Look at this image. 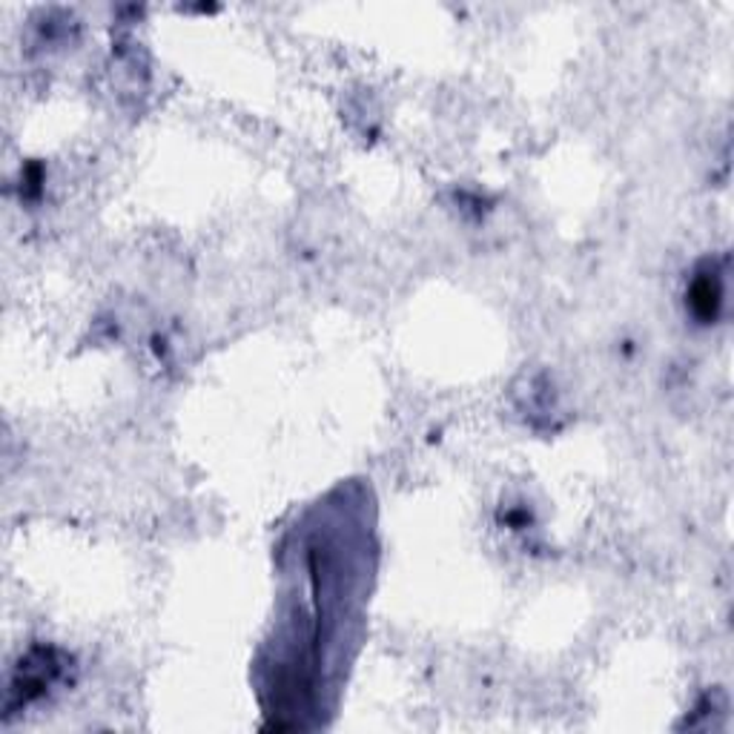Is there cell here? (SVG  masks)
Listing matches in <instances>:
<instances>
[{
	"label": "cell",
	"mask_w": 734,
	"mask_h": 734,
	"mask_svg": "<svg viewBox=\"0 0 734 734\" xmlns=\"http://www.w3.org/2000/svg\"><path fill=\"white\" fill-rule=\"evenodd\" d=\"M686 304L697 322L709 324L718 319L720 304H723V285H720V276L714 270L697 273V278L686 293Z\"/></svg>",
	"instance_id": "6da1fadb"
}]
</instances>
